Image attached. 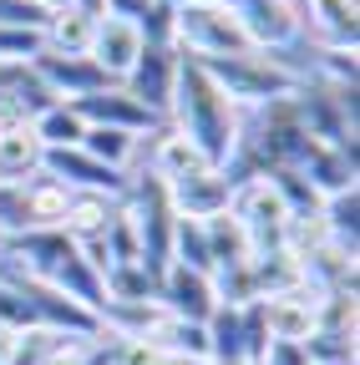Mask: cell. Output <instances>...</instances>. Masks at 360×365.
Listing matches in <instances>:
<instances>
[{"mask_svg": "<svg viewBox=\"0 0 360 365\" xmlns=\"http://www.w3.org/2000/svg\"><path fill=\"white\" fill-rule=\"evenodd\" d=\"M168 122L183 143L208 163V168H229V158L244 143V122L239 107L223 97V86L188 56H178L173 71V102H168Z\"/></svg>", "mask_w": 360, "mask_h": 365, "instance_id": "cell-1", "label": "cell"}, {"mask_svg": "<svg viewBox=\"0 0 360 365\" xmlns=\"http://www.w3.org/2000/svg\"><path fill=\"white\" fill-rule=\"evenodd\" d=\"M168 46L188 61H229V56H249L254 41L239 26L234 6L223 0H183L168 6Z\"/></svg>", "mask_w": 360, "mask_h": 365, "instance_id": "cell-2", "label": "cell"}, {"mask_svg": "<svg viewBox=\"0 0 360 365\" xmlns=\"http://www.w3.org/2000/svg\"><path fill=\"white\" fill-rule=\"evenodd\" d=\"M122 213L132 223V234H138V264L158 279V274L173 264V228H178V213H173V203L163 193V182L153 173L132 178L127 193H122Z\"/></svg>", "mask_w": 360, "mask_h": 365, "instance_id": "cell-3", "label": "cell"}, {"mask_svg": "<svg viewBox=\"0 0 360 365\" xmlns=\"http://www.w3.org/2000/svg\"><path fill=\"white\" fill-rule=\"evenodd\" d=\"M198 66L223 86V97H229L234 107H269V102H279V97H294L299 81H304L294 66L264 56V51L229 56V61H198Z\"/></svg>", "mask_w": 360, "mask_h": 365, "instance_id": "cell-4", "label": "cell"}, {"mask_svg": "<svg viewBox=\"0 0 360 365\" xmlns=\"http://www.w3.org/2000/svg\"><path fill=\"white\" fill-rule=\"evenodd\" d=\"M229 218L244 228L254 259L284 249V239H289V203L279 198V188H274L269 178H244V182H234Z\"/></svg>", "mask_w": 360, "mask_h": 365, "instance_id": "cell-5", "label": "cell"}, {"mask_svg": "<svg viewBox=\"0 0 360 365\" xmlns=\"http://www.w3.org/2000/svg\"><path fill=\"white\" fill-rule=\"evenodd\" d=\"M143 46H148V36H143L138 21H127V16H102L97 31H92L86 56H92V66H97L112 86H122V81L132 76V66L143 61Z\"/></svg>", "mask_w": 360, "mask_h": 365, "instance_id": "cell-6", "label": "cell"}, {"mask_svg": "<svg viewBox=\"0 0 360 365\" xmlns=\"http://www.w3.org/2000/svg\"><path fill=\"white\" fill-rule=\"evenodd\" d=\"M153 299L163 304V314L173 319H193V325H208V314L218 309V294H213V279L198 269H183V264H168L158 274V289Z\"/></svg>", "mask_w": 360, "mask_h": 365, "instance_id": "cell-7", "label": "cell"}, {"mask_svg": "<svg viewBox=\"0 0 360 365\" xmlns=\"http://www.w3.org/2000/svg\"><path fill=\"white\" fill-rule=\"evenodd\" d=\"M163 193H168V203H173L178 218L203 223V218H218L223 208H229L234 182L223 178V168H193V173H183V178L163 182Z\"/></svg>", "mask_w": 360, "mask_h": 365, "instance_id": "cell-8", "label": "cell"}, {"mask_svg": "<svg viewBox=\"0 0 360 365\" xmlns=\"http://www.w3.org/2000/svg\"><path fill=\"white\" fill-rule=\"evenodd\" d=\"M320 299L325 294H314L309 284H299L289 294H274V299H259L269 345H304L314 330H320Z\"/></svg>", "mask_w": 360, "mask_h": 365, "instance_id": "cell-9", "label": "cell"}, {"mask_svg": "<svg viewBox=\"0 0 360 365\" xmlns=\"http://www.w3.org/2000/svg\"><path fill=\"white\" fill-rule=\"evenodd\" d=\"M234 16L239 26L249 31L254 51H284L289 41H299V6H289V0H234Z\"/></svg>", "mask_w": 360, "mask_h": 365, "instance_id": "cell-10", "label": "cell"}, {"mask_svg": "<svg viewBox=\"0 0 360 365\" xmlns=\"http://www.w3.org/2000/svg\"><path fill=\"white\" fill-rule=\"evenodd\" d=\"M173 71H178V51L163 41H148L143 46V61L132 66V76L122 81L127 97H138L158 122H168V102H173Z\"/></svg>", "mask_w": 360, "mask_h": 365, "instance_id": "cell-11", "label": "cell"}, {"mask_svg": "<svg viewBox=\"0 0 360 365\" xmlns=\"http://www.w3.org/2000/svg\"><path fill=\"white\" fill-rule=\"evenodd\" d=\"M71 107H76V117H81L86 127H117V132H132V137L163 127L138 97H127V86H102V91H92V97H81V102H71Z\"/></svg>", "mask_w": 360, "mask_h": 365, "instance_id": "cell-12", "label": "cell"}, {"mask_svg": "<svg viewBox=\"0 0 360 365\" xmlns=\"http://www.w3.org/2000/svg\"><path fill=\"white\" fill-rule=\"evenodd\" d=\"M299 31H309L320 51L355 56V0H299Z\"/></svg>", "mask_w": 360, "mask_h": 365, "instance_id": "cell-13", "label": "cell"}, {"mask_svg": "<svg viewBox=\"0 0 360 365\" xmlns=\"http://www.w3.org/2000/svg\"><path fill=\"white\" fill-rule=\"evenodd\" d=\"M117 208H122V198H112V193H71L66 198V218H61V234L71 244H92V239H102L112 228Z\"/></svg>", "mask_w": 360, "mask_h": 365, "instance_id": "cell-14", "label": "cell"}, {"mask_svg": "<svg viewBox=\"0 0 360 365\" xmlns=\"http://www.w3.org/2000/svg\"><path fill=\"white\" fill-rule=\"evenodd\" d=\"M299 178L314 188V198H335V193H350L355 188V153H340V148H314L304 163H299Z\"/></svg>", "mask_w": 360, "mask_h": 365, "instance_id": "cell-15", "label": "cell"}, {"mask_svg": "<svg viewBox=\"0 0 360 365\" xmlns=\"http://www.w3.org/2000/svg\"><path fill=\"white\" fill-rule=\"evenodd\" d=\"M92 31H97V21L86 16V11H76V6L51 11L46 26H41V51H46V56H86Z\"/></svg>", "mask_w": 360, "mask_h": 365, "instance_id": "cell-16", "label": "cell"}, {"mask_svg": "<svg viewBox=\"0 0 360 365\" xmlns=\"http://www.w3.org/2000/svg\"><path fill=\"white\" fill-rule=\"evenodd\" d=\"M249 279H254V299H274V294H289L304 284V264H299V254L274 249V254L249 259Z\"/></svg>", "mask_w": 360, "mask_h": 365, "instance_id": "cell-17", "label": "cell"}, {"mask_svg": "<svg viewBox=\"0 0 360 365\" xmlns=\"http://www.w3.org/2000/svg\"><path fill=\"white\" fill-rule=\"evenodd\" d=\"M203 239H208L213 274H223V269H239V264H249V259H254V249H249V239H244V228L229 218V208H223L218 218H203ZM213 274H208V279H213Z\"/></svg>", "mask_w": 360, "mask_h": 365, "instance_id": "cell-18", "label": "cell"}, {"mask_svg": "<svg viewBox=\"0 0 360 365\" xmlns=\"http://www.w3.org/2000/svg\"><path fill=\"white\" fill-rule=\"evenodd\" d=\"M46 163V148L31 127H16V132H0V182H21L31 173H41Z\"/></svg>", "mask_w": 360, "mask_h": 365, "instance_id": "cell-19", "label": "cell"}, {"mask_svg": "<svg viewBox=\"0 0 360 365\" xmlns=\"http://www.w3.org/2000/svg\"><path fill=\"white\" fill-rule=\"evenodd\" d=\"M138 148H143V137L117 132V127H86V132H81V153L97 158V163L112 168V173H127L132 163H138Z\"/></svg>", "mask_w": 360, "mask_h": 365, "instance_id": "cell-20", "label": "cell"}, {"mask_svg": "<svg viewBox=\"0 0 360 365\" xmlns=\"http://www.w3.org/2000/svg\"><path fill=\"white\" fill-rule=\"evenodd\" d=\"M31 132L41 137V148H46V153H61V148H81L86 122L76 117L71 102H51L46 112H36V117H31Z\"/></svg>", "mask_w": 360, "mask_h": 365, "instance_id": "cell-21", "label": "cell"}, {"mask_svg": "<svg viewBox=\"0 0 360 365\" xmlns=\"http://www.w3.org/2000/svg\"><path fill=\"white\" fill-rule=\"evenodd\" d=\"M26 198H31V223L36 228H61V218H66V188L56 178H46V173H31L26 178Z\"/></svg>", "mask_w": 360, "mask_h": 365, "instance_id": "cell-22", "label": "cell"}, {"mask_svg": "<svg viewBox=\"0 0 360 365\" xmlns=\"http://www.w3.org/2000/svg\"><path fill=\"white\" fill-rule=\"evenodd\" d=\"M41 56V31L0 26V66H31Z\"/></svg>", "mask_w": 360, "mask_h": 365, "instance_id": "cell-23", "label": "cell"}, {"mask_svg": "<svg viewBox=\"0 0 360 365\" xmlns=\"http://www.w3.org/2000/svg\"><path fill=\"white\" fill-rule=\"evenodd\" d=\"M97 335H51V345L41 350L36 365H81L86 360V345H92Z\"/></svg>", "mask_w": 360, "mask_h": 365, "instance_id": "cell-24", "label": "cell"}, {"mask_svg": "<svg viewBox=\"0 0 360 365\" xmlns=\"http://www.w3.org/2000/svg\"><path fill=\"white\" fill-rule=\"evenodd\" d=\"M16 127H31V107L16 91H6V97H0V132H16Z\"/></svg>", "mask_w": 360, "mask_h": 365, "instance_id": "cell-25", "label": "cell"}, {"mask_svg": "<svg viewBox=\"0 0 360 365\" xmlns=\"http://www.w3.org/2000/svg\"><path fill=\"white\" fill-rule=\"evenodd\" d=\"M259 365H309V360H304V350H299V345H269Z\"/></svg>", "mask_w": 360, "mask_h": 365, "instance_id": "cell-26", "label": "cell"}, {"mask_svg": "<svg viewBox=\"0 0 360 365\" xmlns=\"http://www.w3.org/2000/svg\"><path fill=\"white\" fill-rule=\"evenodd\" d=\"M16 350H21V330L0 325V365H11V360H16Z\"/></svg>", "mask_w": 360, "mask_h": 365, "instance_id": "cell-27", "label": "cell"}, {"mask_svg": "<svg viewBox=\"0 0 360 365\" xmlns=\"http://www.w3.org/2000/svg\"><path fill=\"white\" fill-rule=\"evenodd\" d=\"M0 259H6V239H0Z\"/></svg>", "mask_w": 360, "mask_h": 365, "instance_id": "cell-28", "label": "cell"}, {"mask_svg": "<svg viewBox=\"0 0 360 365\" xmlns=\"http://www.w3.org/2000/svg\"><path fill=\"white\" fill-rule=\"evenodd\" d=\"M289 6H299V0H289Z\"/></svg>", "mask_w": 360, "mask_h": 365, "instance_id": "cell-29", "label": "cell"}]
</instances>
